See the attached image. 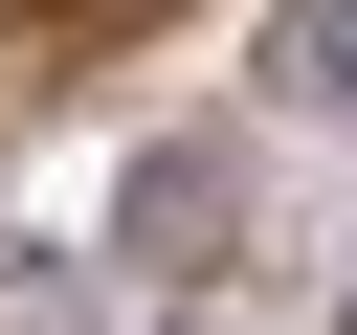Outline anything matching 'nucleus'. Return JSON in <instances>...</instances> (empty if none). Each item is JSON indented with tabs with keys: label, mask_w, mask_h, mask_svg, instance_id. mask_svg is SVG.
<instances>
[{
	"label": "nucleus",
	"mask_w": 357,
	"mask_h": 335,
	"mask_svg": "<svg viewBox=\"0 0 357 335\" xmlns=\"http://www.w3.org/2000/svg\"><path fill=\"white\" fill-rule=\"evenodd\" d=\"M245 201H268V89H245V112H156V134L112 156V223H89V246H112L134 290H223V268H245Z\"/></svg>",
	"instance_id": "nucleus-1"
},
{
	"label": "nucleus",
	"mask_w": 357,
	"mask_h": 335,
	"mask_svg": "<svg viewBox=\"0 0 357 335\" xmlns=\"http://www.w3.org/2000/svg\"><path fill=\"white\" fill-rule=\"evenodd\" d=\"M245 89L312 112V134H357V0H268V22H245Z\"/></svg>",
	"instance_id": "nucleus-2"
},
{
	"label": "nucleus",
	"mask_w": 357,
	"mask_h": 335,
	"mask_svg": "<svg viewBox=\"0 0 357 335\" xmlns=\"http://www.w3.org/2000/svg\"><path fill=\"white\" fill-rule=\"evenodd\" d=\"M112 246H0V335H112Z\"/></svg>",
	"instance_id": "nucleus-3"
},
{
	"label": "nucleus",
	"mask_w": 357,
	"mask_h": 335,
	"mask_svg": "<svg viewBox=\"0 0 357 335\" xmlns=\"http://www.w3.org/2000/svg\"><path fill=\"white\" fill-rule=\"evenodd\" d=\"M335 335H357V246H335Z\"/></svg>",
	"instance_id": "nucleus-4"
}]
</instances>
